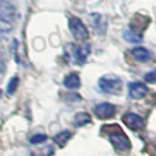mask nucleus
Instances as JSON below:
<instances>
[{"label":"nucleus","instance_id":"nucleus-6","mask_svg":"<svg viewBox=\"0 0 156 156\" xmlns=\"http://www.w3.org/2000/svg\"><path fill=\"white\" fill-rule=\"evenodd\" d=\"M127 93L132 99L134 100H140L148 94V88L145 83L143 82H130L127 85Z\"/></svg>","mask_w":156,"mask_h":156},{"label":"nucleus","instance_id":"nucleus-1","mask_svg":"<svg viewBox=\"0 0 156 156\" xmlns=\"http://www.w3.org/2000/svg\"><path fill=\"white\" fill-rule=\"evenodd\" d=\"M103 133H105L107 136L108 141L111 143V145L115 148V151L118 152H127L130 151V140L129 137L126 136V133L122 130L121 126L115 123H111V125H104L101 129Z\"/></svg>","mask_w":156,"mask_h":156},{"label":"nucleus","instance_id":"nucleus-16","mask_svg":"<svg viewBox=\"0 0 156 156\" xmlns=\"http://www.w3.org/2000/svg\"><path fill=\"white\" fill-rule=\"evenodd\" d=\"M12 29H14L12 23H11L10 21L0 18V34H3V33H10Z\"/></svg>","mask_w":156,"mask_h":156},{"label":"nucleus","instance_id":"nucleus-8","mask_svg":"<svg viewBox=\"0 0 156 156\" xmlns=\"http://www.w3.org/2000/svg\"><path fill=\"white\" fill-rule=\"evenodd\" d=\"M18 16L15 7L10 2H0V18L7 19V21H14Z\"/></svg>","mask_w":156,"mask_h":156},{"label":"nucleus","instance_id":"nucleus-11","mask_svg":"<svg viewBox=\"0 0 156 156\" xmlns=\"http://www.w3.org/2000/svg\"><path fill=\"white\" fill-rule=\"evenodd\" d=\"M63 85H65L67 89H78L81 86V78L77 73H70L65 77Z\"/></svg>","mask_w":156,"mask_h":156},{"label":"nucleus","instance_id":"nucleus-7","mask_svg":"<svg viewBox=\"0 0 156 156\" xmlns=\"http://www.w3.org/2000/svg\"><path fill=\"white\" fill-rule=\"evenodd\" d=\"M90 23L97 34H104L105 30H107V25H108L107 18L99 12L90 14Z\"/></svg>","mask_w":156,"mask_h":156},{"label":"nucleus","instance_id":"nucleus-2","mask_svg":"<svg viewBox=\"0 0 156 156\" xmlns=\"http://www.w3.org/2000/svg\"><path fill=\"white\" fill-rule=\"evenodd\" d=\"M97 86L107 94H118L122 90V80L115 74H105L99 78Z\"/></svg>","mask_w":156,"mask_h":156},{"label":"nucleus","instance_id":"nucleus-5","mask_svg":"<svg viewBox=\"0 0 156 156\" xmlns=\"http://www.w3.org/2000/svg\"><path fill=\"white\" fill-rule=\"evenodd\" d=\"M115 111H116V107L112 104V103H99L93 107V112L97 118L100 119H108L111 116L115 115Z\"/></svg>","mask_w":156,"mask_h":156},{"label":"nucleus","instance_id":"nucleus-13","mask_svg":"<svg viewBox=\"0 0 156 156\" xmlns=\"http://www.w3.org/2000/svg\"><path fill=\"white\" fill-rule=\"evenodd\" d=\"M90 115H89L88 112H78L76 114V116H74V125L76 126H85V125L90 123Z\"/></svg>","mask_w":156,"mask_h":156},{"label":"nucleus","instance_id":"nucleus-19","mask_svg":"<svg viewBox=\"0 0 156 156\" xmlns=\"http://www.w3.org/2000/svg\"><path fill=\"white\" fill-rule=\"evenodd\" d=\"M0 2H11V0H0Z\"/></svg>","mask_w":156,"mask_h":156},{"label":"nucleus","instance_id":"nucleus-3","mask_svg":"<svg viewBox=\"0 0 156 156\" xmlns=\"http://www.w3.org/2000/svg\"><path fill=\"white\" fill-rule=\"evenodd\" d=\"M69 29H70V33L73 34V37L78 41H85L89 38L88 27H86L85 23L76 15L69 18Z\"/></svg>","mask_w":156,"mask_h":156},{"label":"nucleus","instance_id":"nucleus-14","mask_svg":"<svg viewBox=\"0 0 156 156\" xmlns=\"http://www.w3.org/2000/svg\"><path fill=\"white\" fill-rule=\"evenodd\" d=\"M123 38L127 41V43H134V44H137V43H141V34H138V33H136V32H133V30H130V29H126L123 32Z\"/></svg>","mask_w":156,"mask_h":156},{"label":"nucleus","instance_id":"nucleus-15","mask_svg":"<svg viewBox=\"0 0 156 156\" xmlns=\"http://www.w3.org/2000/svg\"><path fill=\"white\" fill-rule=\"evenodd\" d=\"M18 85H19V78L18 77H12L10 80V82H8V85H7V93L8 94H14L15 93V90H16V88H18Z\"/></svg>","mask_w":156,"mask_h":156},{"label":"nucleus","instance_id":"nucleus-10","mask_svg":"<svg viewBox=\"0 0 156 156\" xmlns=\"http://www.w3.org/2000/svg\"><path fill=\"white\" fill-rule=\"evenodd\" d=\"M130 55L137 62H148L151 59V52L147 48H144V47H136V48L130 49Z\"/></svg>","mask_w":156,"mask_h":156},{"label":"nucleus","instance_id":"nucleus-17","mask_svg":"<svg viewBox=\"0 0 156 156\" xmlns=\"http://www.w3.org/2000/svg\"><path fill=\"white\" fill-rule=\"evenodd\" d=\"M47 136L45 134H43V133H38V134H33L32 137H30V144H41V143H44V141H47Z\"/></svg>","mask_w":156,"mask_h":156},{"label":"nucleus","instance_id":"nucleus-12","mask_svg":"<svg viewBox=\"0 0 156 156\" xmlns=\"http://www.w3.org/2000/svg\"><path fill=\"white\" fill-rule=\"evenodd\" d=\"M70 138H71V132H69V130H63V132L55 134L54 141H55V144H56V145H59L60 148H63V147H65L66 144L70 141Z\"/></svg>","mask_w":156,"mask_h":156},{"label":"nucleus","instance_id":"nucleus-9","mask_svg":"<svg viewBox=\"0 0 156 156\" xmlns=\"http://www.w3.org/2000/svg\"><path fill=\"white\" fill-rule=\"evenodd\" d=\"M89 54H90V45L89 44H82V45L74 47V58H76L77 63H80V65L85 63Z\"/></svg>","mask_w":156,"mask_h":156},{"label":"nucleus","instance_id":"nucleus-18","mask_svg":"<svg viewBox=\"0 0 156 156\" xmlns=\"http://www.w3.org/2000/svg\"><path fill=\"white\" fill-rule=\"evenodd\" d=\"M144 81L149 83H156V69L155 70H151L149 73H147L144 76Z\"/></svg>","mask_w":156,"mask_h":156},{"label":"nucleus","instance_id":"nucleus-20","mask_svg":"<svg viewBox=\"0 0 156 156\" xmlns=\"http://www.w3.org/2000/svg\"><path fill=\"white\" fill-rule=\"evenodd\" d=\"M0 38H2V34H0Z\"/></svg>","mask_w":156,"mask_h":156},{"label":"nucleus","instance_id":"nucleus-4","mask_svg":"<svg viewBox=\"0 0 156 156\" xmlns=\"http://www.w3.org/2000/svg\"><path fill=\"white\" fill-rule=\"evenodd\" d=\"M122 121H123V123L126 125L127 127H130V129H133V130L143 129V127L145 126V119L141 115H138V114L132 112V111L125 112L123 116H122Z\"/></svg>","mask_w":156,"mask_h":156},{"label":"nucleus","instance_id":"nucleus-21","mask_svg":"<svg viewBox=\"0 0 156 156\" xmlns=\"http://www.w3.org/2000/svg\"><path fill=\"white\" fill-rule=\"evenodd\" d=\"M155 148H156V147H155Z\"/></svg>","mask_w":156,"mask_h":156}]
</instances>
